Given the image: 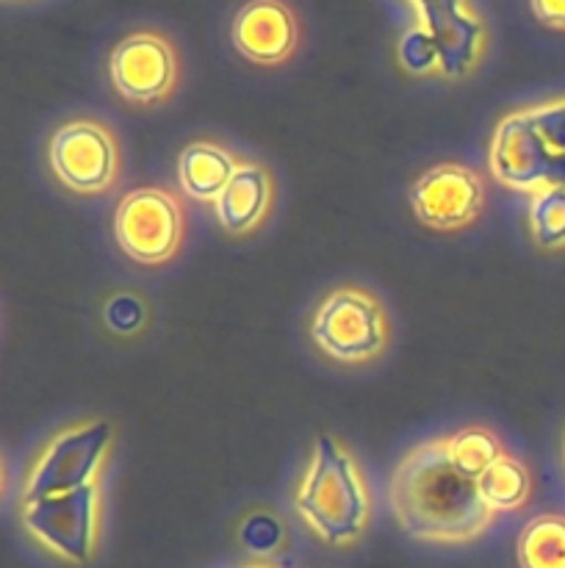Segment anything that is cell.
Wrapping results in <instances>:
<instances>
[{
  "mask_svg": "<svg viewBox=\"0 0 565 568\" xmlns=\"http://www.w3.org/2000/svg\"><path fill=\"white\" fill-rule=\"evenodd\" d=\"M388 499L399 527L430 544H463L491 527L493 510L482 503L476 480L452 464L446 438L424 442L397 464Z\"/></svg>",
  "mask_w": 565,
  "mask_h": 568,
  "instance_id": "cell-1",
  "label": "cell"
},
{
  "mask_svg": "<svg viewBox=\"0 0 565 568\" xmlns=\"http://www.w3.org/2000/svg\"><path fill=\"white\" fill-rule=\"evenodd\" d=\"M294 503L308 530L332 547H349L369 527V488L352 455L332 436L316 438Z\"/></svg>",
  "mask_w": 565,
  "mask_h": 568,
  "instance_id": "cell-2",
  "label": "cell"
},
{
  "mask_svg": "<svg viewBox=\"0 0 565 568\" xmlns=\"http://www.w3.org/2000/svg\"><path fill=\"white\" fill-rule=\"evenodd\" d=\"M310 338L338 364L380 358L388 344V316L374 294L341 286L327 294L310 320Z\"/></svg>",
  "mask_w": 565,
  "mask_h": 568,
  "instance_id": "cell-3",
  "label": "cell"
},
{
  "mask_svg": "<svg viewBox=\"0 0 565 568\" xmlns=\"http://www.w3.org/2000/svg\"><path fill=\"white\" fill-rule=\"evenodd\" d=\"M114 239L136 264H166L181 253L183 244L181 200L158 186L133 189L114 211Z\"/></svg>",
  "mask_w": 565,
  "mask_h": 568,
  "instance_id": "cell-4",
  "label": "cell"
},
{
  "mask_svg": "<svg viewBox=\"0 0 565 568\" xmlns=\"http://www.w3.org/2000/svg\"><path fill=\"white\" fill-rule=\"evenodd\" d=\"M55 181L75 194H105L120 181V144L97 120H72L55 128L48 142Z\"/></svg>",
  "mask_w": 565,
  "mask_h": 568,
  "instance_id": "cell-5",
  "label": "cell"
},
{
  "mask_svg": "<svg viewBox=\"0 0 565 568\" xmlns=\"http://www.w3.org/2000/svg\"><path fill=\"white\" fill-rule=\"evenodd\" d=\"M111 438L114 430L109 422H86L50 438L28 475L22 503L92 486L111 447Z\"/></svg>",
  "mask_w": 565,
  "mask_h": 568,
  "instance_id": "cell-6",
  "label": "cell"
},
{
  "mask_svg": "<svg viewBox=\"0 0 565 568\" xmlns=\"http://www.w3.org/2000/svg\"><path fill=\"white\" fill-rule=\"evenodd\" d=\"M22 527L70 564H89L97 536V486L22 503Z\"/></svg>",
  "mask_w": 565,
  "mask_h": 568,
  "instance_id": "cell-7",
  "label": "cell"
},
{
  "mask_svg": "<svg viewBox=\"0 0 565 568\" xmlns=\"http://www.w3.org/2000/svg\"><path fill=\"white\" fill-rule=\"evenodd\" d=\"M410 209L432 231H463L485 209V183L465 164H435L410 186Z\"/></svg>",
  "mask_w": 565,
  "mask_h": 568,
  "instance_id": "cell-8",
  "label": "cell"
},
{
  "mask_svg": "<svg viewBox=\"0 0 565 568\" xmlns=\"http://www.w3.org/2000/svg\"><path fill=\"white\" fill-rule=\"evenodd\" d=\"M552 148L532 122L530 111H510L493 128L487 144V172L504 189L521 194H535L546 189Z\"/></svg>",
  "mask_w": 565,
  "mask_h": 568,
  "instance_id": "cell-9",
  "label": "cell"
},
{
  "mask_svg": "<svg viewBox=\"0 0 565 568\" xmlns=\"http://www.w3.org/2000/svg\"><path fill=\"white\" fill-rule=\"evenodd\" d=\"M109 75L120 98L127 103H161L177 87V55L158 33H131L111 50Z\"/></svg>",
  "mask_w": 565,
  "mask_h": 568,
  "instance_id": "cell-10",
  "label": "cell"
},
{
  "mask_svg": "<svg viewBox=\"0 0 565 568\" xmlns=\"http://www.w3.org/2000/svg\"><path fill=\"white\" fill-rule=\"evenodd\" d=\"M438 53V72L463 78L474 70L485 48V26L469 0H410Z\"/></svg>",
  "mask_w": 565,
  "mask_h": 568,
  "instance_id": "cell-11",
  "label": "cell"
},
{
  "mask_svg": "<svg viewBox=\"0 0 565 568\" xmlns=\"http://www.w3.org/2000/svg\"><path fill=\"white\" fill-rule=\"evenodd\" d=\"M233 48L255 64H282L297 48V20L280 0H249L233 17Z\"/></svg>",
  "mask_w": 565,
  "mask_h": 568,
  "instance_id": "cell-12",
  "label": "cell"
},
{
  "mask_svg": "<svg viewBox=\"0 0 565 568\" xmlns=\"http://www.w3.org/2000/svg\"><path fill=\"white\" fill-rule=\"evenodd\" d=\"M271 200H275V183L269 170L253 161L238 164L236 175L214 203L216 222L230 236H247L264 225L271 211Z\"/></svg>",
  "mask_w": 565,
  "mask_h": 568,
  "instance_id": "cell-13",
  "label": "cell"
},
{
  "mask_svg": "<svg viewBox=\"0 0 565 568\" xmlns=\"http://www.w3.org/2000/svg\"><path fill=\"white\" fill-rule=\"evenodd\" d=\"M236 170V159L214 142H192L177 155V183L199 203H216Z\"/></svg>",
  "mask_w": 565,
  "mask_h": 568,
  "instance_id": "cell-14",
  "label": "cell"
},
{
  "mask_svg": "<svg viewBox=\"0 0 565 568\" xmlns=\"http://www.w3.org/2000/svg\"><path fill=\"white\" fill-rule=\"evenodd\" d=\"M480 497L493 514H507V510H521L532 494V475L518 458L504 455L499 458L485 475L476 480Z\"/></svg>",
  "mask_w": 565,
  "mask_h": 568,
  "instance_id": "cell-15",
  "label": "cell"
},
{
  "mask_svg": "<svg viewBox=\"0 0 565 568\" xmlns=\"http://www.w3.org/2000/svg\"><path fill=\"white\" fill-rule=\"evenodd\" d=\"M521 568H565V516H537L515 544Z\"/></svg>",
  "mask_w": 565,
  "mask_h": 568,
  "instance_id": "cell-16",
  "label": "cell"
},
{
  "mask_svg": "<svg viewBox=\"0 0 565 568\" xmlns=\"http://www.w3.org/2000/svg\"><path fill=\"white\" fill-rule=\"evenodd\" d=\"M446 449L452 464L471 480H480L499 458H504V447L499 436L487 427H463L446 436Z\"/></svg>",
  "mask_w": 565,
  "mask_h": 568,
  "instance_id": "cell-17",
  "label": "cell"
},
{
  "mask_svg": "<svg viewBox=\"0 0 565 568\" xmlns=\"http://www.w3.org/2000/svg\"><path fill=\"white\" fill-rule=\"evenodd\" d=\"M530 233L546 253L565 250V189L546 186L530 197Z\"/></svg>",
  "mask_w": 565,
  "mask_h": 568,
  "instance_id": "cell-18",
  "label": "cell"
},
{
  "mask_svg": "<svg viewBox=\"0 0 565 568\" xmlns=\"http://www.w3.org/2000/svg\"><path fill=\"white\" fill-rule=\"evenodd\" d=\"M399 61L408 72H424L438 70V53L432 44L430 33L424 28H410L402 39H399Z\"/></svg>",
  "mask_w": 565,
  "mask_h": 568,
  "instance_id": "cell-19",
  "label": "cell"
},
{
  "mask_svg": "<svg viewBox=\"0 0 565 568\" xmlns=\"http://www.w3.org/2000/svg\"><path fill=\"white\" fill-rule=\"evenodd\" d=\"M530 116L552 153H565V98L546 100V103L530 105Z\"/></svg>",
  "mask_w": 565,
  "mask_h": 568,
  "instance_id": "cell-20",
  "label": "cell"
},
{
  "mask_svg": "<svg viewBox=\"0 0 565 568\" xmlns=\"http://www.w3.org/2000/svg\"><path fill=\"white\" fill-rule=\"evenodd\" d=\"M530 3L543 26L565 31V0H530Z\"/></svg>",
  "mask_w": 565,
  "mask_h": 568,
  "instance_id": "cell-21",
  "label": "cell"
},
{
  "mask_svg": "<svg viewBox=\"0 0 565 568\" xmlns=\"http://www.w3.org/2000/svg\"><path fill=\"white\" fill-rule=\"evenodd\" d=\"M546 186L565 189V153L552 155V164H548V175H546Z\"/></svg>",
  "mask_w": 565,
  "mask_h": 568,
  "instance_id": "cell-22",
  "label": "cell"
},
{
  "mask_svg": "<svg viewBox=\"0 0 565 568\" xmlns=\"http://www.w3.org/2000/svg\"><path fill=\"white\" fill-rule=\"evenodd\" d=\"M247 568H269V566H247Z\"/></svg>",
  "mask_w": 565,
  "mask_h": 568,
  "instance_id": "cell-23",
  "label": "cell"
}]
</instances>
